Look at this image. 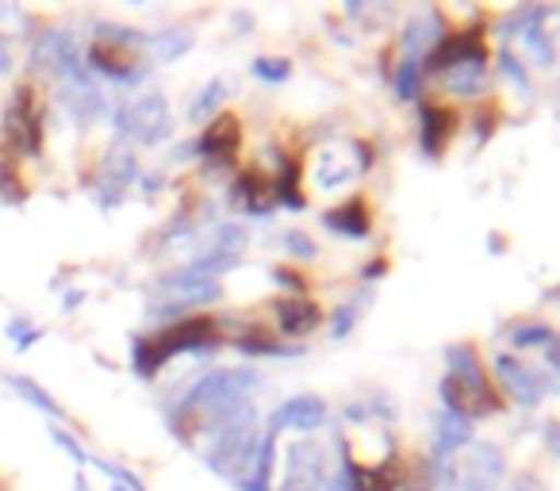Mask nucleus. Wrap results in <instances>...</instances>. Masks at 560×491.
<instances>
[{"label": "nucleus", "instance_id": "nucleus-1", "mask_svg": "<svg viewBox=\"0 0 560 491\" xmlns=\"http://www.w3.org/2000/svg\"><path fill=\"white\" fill-rule=\"evenodd\" d=\"M261 388V376L254 369H219V373H203L200 381L188 388V396L180 399L185 414H203L208 426L226 422L234 414H242L249 404V391Z\"/></svg>", "mask_w": 560, "mask_h": 491}, {"label": "nucleus", "instance_id": "nucleus-2", "mask_svg": "<svg viewBox=\"0 0 560 491\" xmlns=\"http://www.w3.org/2000/svg\"><path fill=\"white\" fill-rule=\"evenodd\" d=\"M215 342V319L208 315H192V319H180L173 327L158 330L154 338H135L131 342V365L139 376H154L177 353H200Z\"/></svg>", "mask_w": 560, "mask_h": 491}, {"label": "nucleus", "instance_id": "nucleus-3", "mask_svg": "<svg viewBox=\"0 0 560 491\" xmlns=\"http://www.w3.org/2000/svg\"><path fill=\"white\" fill-rule=\"evenodd\" d=\"M450 361V373L442 381V399H445V411L457 414V419H476V414H491L499 411V396L491 391L488 376H483L480 361H476L472 350L457 346V350L445 353Z\"/></svg>", "mask_w": 560, "mask_h": 491}, {"label": "nucleus", "instance_id": "nucleus-4", "mask_svg": "<svg viewBox=\"0 0 560 491\" xmlns=\"http://www.w3.org/2000/svg\"><path fill=\"white\" fill-rule=\"evenodd\" d=\"M170 101L162 93H147L127 101L116 112V135L119 139L142 142V147H158L170 139Z\"/></svg>", "mask_w": 560, "mask_h": 491}, {"label": "nucleus", "instance_id": "nucleus-5", "mask_svg": "<svg viewBox=\"0 0 560 491\" xmlns=\"http://www.w3.org/2000/svg\"><path fill=\"white\" fill-rule=\"evenodd\" d=\"M4 127H9V139L16 142L20 154L35 157L43 147V127H39V112H35V101H32V89L20 85L12 93L9 108H4Z\"/></svg>", "mask_w": 560, "mask_h": 491}, {"label": "nucleus", "instance_id": "nucleus-6", "mask_svg": "<svg viewBox=\"0 0 560 491\" xmlns=\"http://www.w3.org/2000/svg\"><path fill=\"white\" fill-rule=\"evenodd\" d=\"M158 292L173 296V307L188 312L192 304H215V300L223 296V284L211 281V277L192 273V269L185 266V269H177V273H165L162 281H158Z\"/></svg>", "mask_w": 560, "mask_h": 491}, {"label": "nucleus", "instance_id": "nucleus-7", "mask_svg": "<svg viewBox=\"0 0 560 491\" xmlns=\"http://www.w3.org/2000/svg\"><path fill=\"white\" fill-rule=\"evenodd\" d=\"M135 177H139V162H135L131 150H112L101 165V177H96V196H101L104 208L124 200L127 188L135 185Z\"/></svg>", "mask_w": 560, "mask_h": 491}, {"label": "nucleus", "instance_id": "nucleus-8", "mask_svg": "<svg viewBox=\"0 0 560 491\" xmlns=\"http://www.w3.org/2000/svg\"><path fill=\"white\" fill-rule=\"evenodd\" d=\"M327 422V404L319 396H296L289 404H280L277 411L269 414V430H300V434H312Z\"/></svg>", "mask_w": 560, "mask_h": 491}, {"label": "nucleus", "instance_id": "nucleus-9", "mask_svg": "<svg viewBox=\"0 0 560 491\" xmlns=\"http://www.w3.org/2000/svg\"><path fill=\"white\" fill-rule=\"evenodd\" d=\"M89 70L104 73V78L116 81V85H135V81L147 78V66L131 62V58L124 55V47H116V43H104V39H96L93 50H89Z\"/></svg>", "mask_w": 560, "mask_h": 491}, {"label": "nucleus", "instance_id": "nucleus-10", "mask_svg": "<svg viewBox=\"0 0 560 491\" xmlns=\"http://www.w3.org/2000/svg\"><path fill=\"white\" fill-rule=\"evenodd\" d=\"M238 142H242L238 119H234V116H215L208 127H203V135H200V142H196V150H200L203 157H211V162L231 165L234 154H238Z\"/></svg>", "mask_w": 560, "mask_h": 491}, {"label": "nucleus", "instance_id": "nucleus-11", "mask_svg": "<svg viewBox=\"0 0 560 491\" xmlns=\"http://www.w3.org/2000/svg\"><path fill=\"white\" fill-rule=\"evenodd\" d=\"M495 373H499V381H503V388L511 391V396L518 399L522 407H537V404H541L545 384H541V376H537L534 369L518 365L514 358L499 353V358H495Z\"/></svg>", "mask_w": 560, "mask_h": 491}, {"label": "nucleus", "instance_id": "nucleus-12", "mask_svg": "<svg viewBox=\"0 0 560 491\" xmlns=\"http://www.w3.org/2000/svg\"><path fill=\"white\" fill-rule=\"evenodd\" d=\"M62 104L78 124H93V119L104 116V108H108V101H104V93L93 85L89 73L78 81H62Z\"/></svg>", "mask_w": 560, "mask_h": 491}, {"label": "nucleus", "instance_id": "nucleus-13", "mask_svg": "<svg viewBox=\"0 0 560 491\" xmlns=\"http://www.w3.org/2000/svg\"><path fill=\"white\" fill-rule=\"evenodd\" d=\"M472 55H483V39H480V32L445 35V39L438 43L434 50H430L427 70H430V73H445V70H453V66H460V62H465V58H472Z\"/></svg>", "mask_w": 560, "mask_h": 491}, {"label": "nucleus", "instance_id": "nucleus-14", "mask_svg": "<svg viewBox=\"0 0 560 491\" xmlns=\"http://www.w3.org/2000/svg\"><path fill=\"white\" fill-rule=\"evenodd\" d=\"M277 323H280V330H284V335L304 338L323 323V312L312 304V300L292 296V300H280V304H277Z\"/></svg>", "mask_w": 560, "mask_h": 491}, {"label": "nucleus", "instance_id": "nucleus-15", "mask_svg": "<svg viewBox=\"0 0 560 491\" xmlns=\"http://www.w3.org/2000/svg\"><path fill=\"white\" fill-rule=\"evenodd\" d=\"M272 465H277V434H272V430H265L261 442H257L254 460H249V468H246V476L238 480V488L242 491H269Z\"/></svg>", "mask_w": 560, "mask_h": 491}, {"label": "nucleus", "instance_id": "nucleus-16", "mask_svg": "<svg viewBox=\"0 0 560 491\" xmlns=\"http://www.w3.org/2000/svg\"><path fill=\"white\" fill-rule=\"evenodd\" d=\"M453 135V112L450 108H438V104H422V131H419V142L430 157L442 154L445 139Z\"/></svg>", "mask_w": 560, "mask_h": 491}, {"label": "nucleus", "instance_id": "nucleus-17", "mask_svg": "<svg viewBox=\"0 0 560 491\" xmlns=\"http://www.w3.org/2000/svg\"><path fill=\"white\" fill-rule=\"evenodd\" d=\"M323 223H327L335 234H342V238H365L369 226H373L369 223V208L361 200H350V203H342V208L327 211Z\"/></svg>", "mask_w": 560, "mask_h": 491}, {"label": "nucleus", "instance_id": "nucleus-18", "mask_svg": "<svg viewBox=\"0 0 560 491\" xmlns=\"http://www.w3.org/2000/svg\"><path fill=\"white\" fill-rule=\"evenodd\" d=\"M465 445H472V434H468V422L457 419V414L445 411L442 419H438V445H434V457L453 460V453L465 449Z\"/></svg>", "mask_w": 560, "mask_h": 491}, {"label": "nucleus", "instance_id": "nucleus-19", "mask_svg": "<svg viewBox=\"0 0 560 491\" xmlns=\"http://www.w3.org/2000/svg\"><path fill=\"white\" fill-rule=\"evenodd\" d=\"M445 81H450V89L457 96L480 93V85H483V55H472V58H465L460 66H453V70H445Z\"/></svg>", "mask_w": 560, "mask_h": 491}, {"label": "nucleus", "instance_id": "nucleus-20", "mask_svg": "<svg viewBox=\"0 0 560 491\" xmlns=\"http://www.w3.org/2000/svg\"><path fill=\"white\" fill-rule=\"evenodd\" d=\"M223 96H226V81H208V85L196 93V101L188 104V119L192 124H203V119H211L219 112V104H223Z\"/></svg>", "mask_w": 560, "mask_h": 491}, {"label": "nucleus", "instance_id": "nucleus-21", "mask_svg": "<svg viewBox=\"0 0 560 491\" xmlns=\"http://www.w3.org/2000/svg\"><path fill=\"white\" fill-rule=\"evenodd\" d=\"M192 47V39H188L185 32H162V35H147V50H154L162 62H173V58H180L185 50Z\"/></svg>", "mask_w": 560, "mask_h": 491}, {"label": "nucleus", "instance_id": "nucleus-22", "mask_svg": "<svg viewBox=\"0 0 560 491\" xmlns=\"http://www.w3.org/2000/svg\"><path fill=\"white\" fill-rule=\"evenodd\" d=\"M9 384H12V388H16L20 396H24V399H27V404H32V407H39V411H47L50 419H58V414H62V407H58L55 399H50L47 391H43V388H39V384H35V381H27V376H9Z\"/></svg>", "mask_w": 560, "mask_h": 491}, {"label": "nucleus", "instance_id": "nucleus-23", "mask_svg": "<svg viewBox=\"0 0 560 491\" xmlns=\"http://www.w3.org/2000/svg\"><path fill=\"white\" fill-rule=\"evenodd\" d=\"M296 180H300V165L296 162H280V177H277V200L289 203V208H304V196L296 192Z\"/></svg>", "mask_w": 560, "mask_h": 491}, {"label": "nucleus", "instance_id": "nucleus-24", "mask_svg": "<svg viewBox=\"0 0 560 491\" xmlns=\"http://www.w3.org/2000/svg\"><path fill=\"white\" fill-rule=\"evenodd\" d=\"M254 78H261V81H269V85H280V81H289V73H292V66L284 62V58H257L254 66Z\"/></svg>", "mask_w": 560, "mask_h": 491}, {"label": "nucleus", "instance_id": "nucleus-25", "mask_svg": "<svg viewBox=\"0 0 560 491\" xmlns=\"http://www.w3.org/2000/svg\"><path fill=\"white\" fill-rule=\"evenodd\" d=\"M238 346L242 353H265V358H289V353H300L296 346H277V342H269V338H238Z\"/></svg>", "mask_w": 560, "mask_h": 491}, {"label": "nucleus", "instance_id": "nucleus-26", "mask_svg": "<svg viewBox=\"0 0 560 491\" xmlns=\"http://www.w3.org/2000/svg\"><path fill=\"white\" fill-rule=\"evenodd\" d=\"M522 39H526V47H529V55H534V62L537 66H549L552 62V43L545 39V32L541 27H526V32H522Z\"/></svg>", "mask_w": 560, "mask_h": 491}, {"label": "nucleus", "instance_id": "nucleus-27", "mask_svg": "<svg viewBox=\"0 0 560 491\" xmlns=\"http://www.w3.org/2000/svg\"><path fill=\"white\" fill-rule=\"evenodd\" d=\"M242 242H246V231H242L238 223H223V226L215 231V246H211V250L238 254V250H242Z\"/></svg>", "mask_w": 560, "mask_h": 491}, {"label": "nucleus", "instance_id": "nucleus-28", "mask_svg": "<svg viewBox=\"0 0 560 491\" xmlns=\"http://www.w3.org/2000/svg\"><path fill=\"white\" fill-rule=\"evenodd\" d=\"M549 338H552V330L549 327H518L511 335V342L518 346V350H534V346H549Z\"/></svg>", "mask_w": 560, "mask_h": 491}, {"label": "nucleus", "instance_id": "nucleus-29", "mask_svg": "<svg viewBox=\"0 0 560 491\" xmlns=\"http://www.w3.org/2000/svg\"><path fill=\"white\" fill-rule=\"evenodd\" d=\"M396 85H399V96H404V101H415V89H419V62H404V66H399Z\"/></svg>", "mask_w": 560, "mask_h": 491}, {"label": "nucleus", "instance_id": "nucleus-30", "mask_svg": "<svg viewBox=\"0 0 560 491\" xmlns=\"http://www.w3.org/2000/svg\"><path fill=\"white\" fill-rule=\"evenodd\" d=\"M284 246H289V250L296 254V258H315V254H319V246H315V242L307 238V234H300V231L284 234Z\"/></svg>", "mask_w": 560, "mask_h": 491}, {"label": "nucleus", "instance_id": "nucleus-31", "mask_svg": "<svg viewBox=\"0 0 560 491\" xmlns=\"http://www.w3.org/2000/svg\"><path fill=\"white\" fill-rule=\"evenodd\" d=\"M50 437H55V445H58V449H66V453H70V457L73 460H78V465H85V449H81V445L78 442H73V434H66V430L62 426H55V430H50Z\"/></svg>", "mask_w": 560, "mask_h": 491}, {"label": "nucleus", "instance_id": "nucleus-32", "mask_svg": "<svg viewBox=\"0 0 560 491\" xmlns=\"http://www.w3.org/2000/svg\"><path fill=\"white\" fill-rule=\"evenodd\" d=\"M350 327H353V307H338V315H335V338L350 335Z\"/></svg>", "mask_w": 560, "mask_h": 491}, {"label": "nucleus", "instance_id": "nucleus-33", "mask_svg": "<svg viewBox=\"0 0 560 491\" xmlns=\"http://www.w3.org/2000/svg\"><path fill=\"white\" fill-rule=\"evenodd\" d=\"M545 445L560 457V422H545Z\"/></svg>", "mask_w": 560, "mask_h": 491}, {"label": "nucleus", "instance_id": "nucleus-34", "mask_svg": "<svg viewBox=\"0 0 560 491\" xmlns=\"http://www.w3.org/2000/svg\"><path fill=\"white\" fill-rule=\"evenodd\" d=\"M272 281H277V284H284V289H304V281H300V277L296 273H289V269H277V273H272Z\"/></svg>", "mask_w": 560, "mask_h": 491}, {"label": "nucleus", "instance_id": "nucleus-35", "mask_svg": "<svg viewBox=\"0 0 560 491\" xmlns=\"http://www.w3.org/2000/svg\"><path fill=\"white\" fill-rule=\"evenodd\" d=\"M503 73H506V78H514V81H518L522 89H526V73L518 70V62H514L511 55H503Z\"/></svg>", "mask_w": 560, "mask_h": 491}, {"label": "nucleus", "instance_id": "nucleus-36", "mask_svg": "<svg viewBox=\"0 0 560 491\" xmlns=\"http://www.w3.org/2000/svg\"><path fill=\"white\" fill-rule=\"evenodd\" d=\"M545 358H549V365L560 373V335H552V338H549V346H545Z\"/></svg>", "mask_w": 560, "mask_h": 491}, {"label": "nucleus", "instance_id": "nucleus-37", "mask_svg": "<svg viewBox=\"0 0 560 491\" xmlns=\"http://www.w3.org/2000/svg\"><path fill=\"white\" fill-rule=\"evenodd\" d=\"M39 338H43V330H39V327H35V330H27V335H24V338H20V342H16V350H20V353H27V350H32L35 342H39Z\"/></svg>", "mask_w": 560, "mask_h": 491}, {"label": "nucleus", "instance_id": "nucleus-38", "mask_svg": "<svg viewBox=\"0 0 560 491\" xmlns=\"http://www.w3.org/2000/svg\"><path fill=\"white\" fill-rule=\"evenodd\" d=\"M81 300H85V292H70V296L62 300V307H66V312H73V307H78Z\"/></svg>", "mask_w": 560, "mask_h": 491}, {"label": "nucleus", "instance_id": "nucleus-39", "mask_svg": "<svg viewBox=\"0 0 560 491\" xmlns=\"http://www.w3.org/2000/svg\"><path fill=\"white\" fill-rule=\"evenodd\" d=\"M12 66V55H9V47H4V39H0V73L9 70Z\"/></svg>", "mask_w": 560, "mask_h": 491}, {"label": "nucleus", "instance_id": "nucleus-40", "mask_svg": "<svg viewBox=\"0 0 560 491\" xmlns=\"http://www.w3.org/2000/svg\"><path fill=\"white\" fill-rule=\"evenodd\" d=\"M78 491H89V483H85V476H78V483H73Z\"/></svg>", "mask_w": 560, "mask_h": 491}, {"label": "nucleus", "instance_id": "nucleus-41", "mask_svg": "<svg viewBox=\"0 0 560 491\" xmlns=\"http://www.w3.org/2000/svg\"><path fill=\"white\" fill-rule=\"evenodd\" d=\"M112 491H131V488H124V483H116V488H112Z\"/></svg>", "mask_w": 560, "mask_h": 491}]
</instances>
